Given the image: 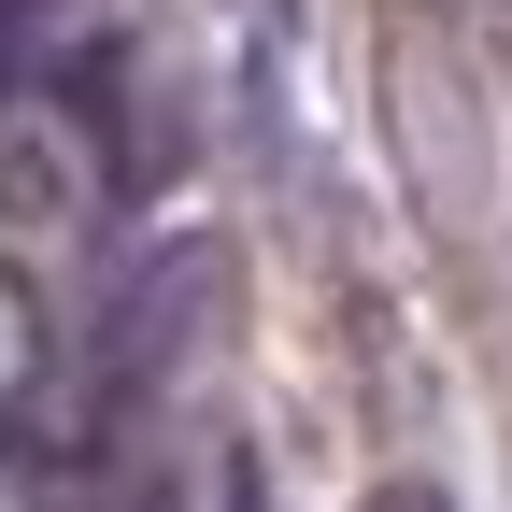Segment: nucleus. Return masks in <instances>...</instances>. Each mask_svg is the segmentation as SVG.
<instances>
[{
    "label": "nucleus",
    "instance_id": "nucleus-1",
    "mask_svg": "<svg viewBox=\"0 0 512 512\" xmlns=\"http://www.w3.org/2000/svg\"><path fill=\"white\" fill-rule=\"evenodd\" d=\"M200 299H214V256H200V242H157L143 271H128L114 328H100V413H143L157 384H171L185 328H200Z\"/></svg>",
    "mask_w": 512,
    "mask_h": 512
},
{
    "label": "nucleus",
    "instance_id": "nucleus-2",
    "mask_svg": "<svg viewBox=\"0 0 512 512\" xmlns=\"http://www.w3.org/2000/svg\"><path fill=\"white\" fill-rule=\"evenodd\" d=\"M86 29V0H0V100L57 72V43Z\"/></svg>",
    "mask_w": 512,
    "mask_h": 512
},
{
    "label": "nucleus",
    "instance_id": "nucleus-3",
    "mask_svg": "<svg viewBox=\"0 0 512 512\" xmlns=\"http://www.w3.org/2000/svg\"><path fill=\"white\" fill-rule=\"evenodd\" d=\"M370 512H456L441 484H370Z\"/></svg>",
    "mask_w": 512,
    "mask_h": 512
},
{
    "label": "nucleus",
    "instance_id": "nucleus-4",
    "mask_svg": "<svg viewBox=\"0 0 512 512\" xmlns=\"http://www.w3.org/2000/svg\"><path fill=\"white\" fill-rule=\"evenodd\" d=\"M214 512H271V484H256V470L228 456V498H214Z\"/></svg>",
    "mask_w": 512,
    "mask_h": 512
},
{
    "label": "nucleus",
    "instance_id": "nucleus-5",
    "mask_svg": "<svg viewBox=\"0 0 512 512\" xmlns=\"http://www.w3.org/2000/svg\"><path fill=\"white\" fill-rule=\"evenodd\" d=\"M143 512H171V498H143Z\"/></svg>",
    "mask_w": 512,
    "mask_h": 512
}]
</instances>
